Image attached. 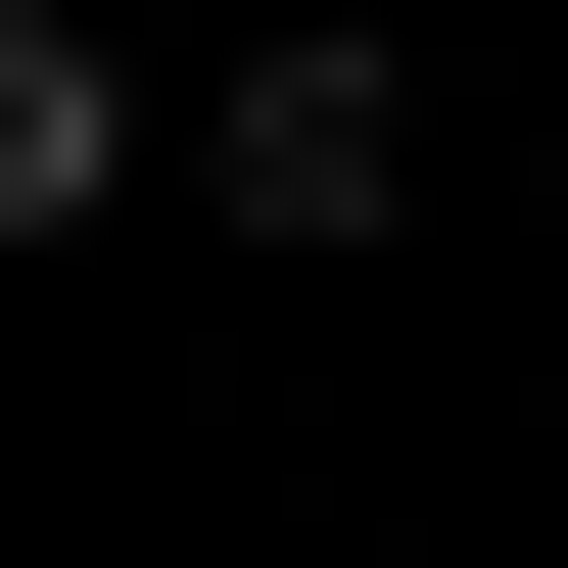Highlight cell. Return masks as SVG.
I'll return each instance as SVG.
<instances>
[{
	"label": "cell",
	"mask_w": 568,
	"mask_h": 568,
	"mask_svg": "<svg viewBox=\"0 0 568 568\" xmlns=\"http://www.w3.org/2000/svg\"><path fill=\"white\" fill-rule=\"evenodd\" d=\"M190 190H237V237H379V190H426V48H332V0H284L237 95H190Z\"/></svg>",
	"instance_id": "6da1fadb"
},
{
	"label": "cell",
	"mask_w": 568,
	"mask_h": 568,
	"mask_svg": "<svg viewBox=\"0 0 568 568\" xmlns=\"http://www.w3.org/2000/svg\"><path fill=\"white\" fill-rule=\"evenodd\" d=\"M142 190H190V95H142L95 0H0V237H142Z\"/></svg>",
	"instance_id": "7a4b0ae2"
}]
</instances>
